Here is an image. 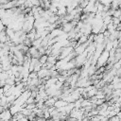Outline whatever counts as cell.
Wrapping results in <instances>:
<instances>
[{
    "mask_svg": "<svg viewBox=\"0 0 121 121\" xmlns=\"http://www.w3.org/2000/svg\"><path fill=\"white\" fill-rule=\"evenodd\" d=\"M0 99H1V97H0Z\"/></svg>",
    "mask_w": 121,
    "mask_h": 121,
    "instance_id": "cell-11",
    "label": "cell"
},
{
    "mask_svg": "<svg viewBox=\"0 0 121 121\" xmlns=\"http://www.w3.org/2000/svg\"><path fill=\"white\" fill-rule=\"evenodd\" d=\"M47 58H48V55H46V54H44V55H42L40 58H39V61L43 65L46 61H47Z\"/></svg>",
    "mask_w": 121,
    "mask_h": 121,
    "instance_id": "cell-8",
    "label": "cell"
},
{
    "mask_svg": "<svg viewBox=\"0 0 121 121\" xmlns=\"http://www.w3.org/2000/svg\"><path fill=\"white\" fill-rule=\"evenodd\" d=\"M62 32H63L62 28H60V27H55V28H53V29L50 31V36H51L52 38H56V37L60 36V35L62 33Z\"/></svg>",
    "mask_w": 121,
    "mask_h": 121,
    "instance_id": "cell-5",
    "label": "cell"
},
{
    "mask_svg": "<svg viewBox=\"0 0 121 121\" xmlns=\"http://www.w3.org/2000/svg\"><path fill=\"white\" fill-rule=\"evenodd\" d=\"M74 27H75V26H73V24H72L71 22H66V23H64V24L61 25V28H62L63 32H66V33L70 32Z\"/></svg>",
    "mask_w": 121,
    "mask_h": 121,
    "instance_id": "cell-3",
    "label": "cell"
},
{
    "mask_svg": "<svg viewBox=\"0 0 121 121\" xmlns=\"http://www.w3.org/2000/svg\"><path fill=\"white\" fill-rule=\"evenodd\" d=\"M0 119L1 120H9V119H12V113L10 112L9 108V109H6V110H4L3 112H0Z\"/></svg>",
    "mask_w": 121,
    "mask_h": 121,
    "instance_id": "cell-2",
    "label": "cell"
},
{
    "mask_svg": "<svg viewBox=\"0 0 121 121\" xmlns=\"http://www.w3.org/2000/svg\"><path fill=\"white\" fill-rule=\"evenodd\" d=\"M5 26H6L3 24L2 20L0 19V32H1V31H3V30H5Z\"/></svg>",
    "mask_w": 121,
    "mask_h": 121,
    "instance_id": "cell-10",
    "label": "cell"
},
{
    "mask_svg": "<svg viewBox=\"0 0 121 121\" xmlns=\"http://www.w3.org/2000/svg\"><path fill=\"white\" fill-rule=\"evenodd\" d=\"M112 48H113V43H112V41L108 40V41L106 42V44H105V50L110 51Z\"/></svg>",
    "mask_w": 121,
    "mask_h": 121,
    "instance_id": "cell-7",
    "label": "cell"
},
{
    "mask_svg": "<svg viewBox=\"0 0 121 121\" xmlns=\"http://www.w3.org/2000/svg\"><path fill=\"white\" fill-rule=\"evenodd\" d=\"M68 104V102L66 101V100H64V99H57L56 100V102H55V104H54V106L56 107V108H60V107H63V106H66Z\"/></svg>",
    "mask_w": 121,
    "mask_h": 121,
    "instance_id": "cell-6",
    "label": "cell"
},
{
    "mask_svg": "<svg viewBox=\"0 0 121 121\" xmlns=\"http://www.w3.org/2000/svg\"><path fill=\"white\" fill-rule=\"evenodd\" d=\"M23 108H24V107L21 106V105H18V104H12V105L9 107V110H10V112L12 113V115H13V114H15V113L21 112Z\"/></svg>",
    "mask_w": 121,
    "mask_h": 121,
    "instance_id": "cell-4",
    "label": "cell"
},
{
    "mask_svg": "<svg viewBox=\"0 0 121 121\" xmlns=\"http://www.w3.org/2000/svg\"><path fill=\"white\" fill-rule=\"evenodd\" d=\"M36 102V100H35V97H33V96H29L27 99H26V104H30V103H35Z\"/></svg>",
    "mask_w": 121,
    "mask_h": 121,
    "instance_id": "cell-9",
    "label": "cell"
},
{
    "mask_svg": "<svg viewBox=\"0 0 121 121\" xmlns=\"http://www.w3.org/2000/svg\"><path fill=\"white\" fill-rule=\"evenodd\" d=\"M109 58H110V53L108 50H103V52L100 54V56L98 57L97 59V61H96V67H100V66H104L108 61H109Z\"/></svg>",
    "mask_w": 121,
    "mask_h": 121,
    "instance_id": "cell-1",
    "label": "cell"
}]
</instances>
